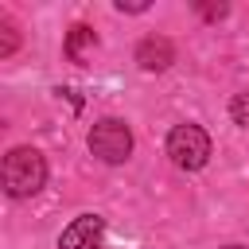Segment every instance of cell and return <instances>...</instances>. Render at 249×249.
Returning a JSON list of instances; mask_svg holds the SVG:
<instances>
[{
    "label": "cell",
    "instance_id": "7a4b0ae2",
    "mask_svg": "<svg viewBox=\"0 0 249 249\" xmlns=\"http://www.w3.org/2000/svg\"><path fill=\"white\" fill-rule=\"evenodd\" d=\"M167 156H171L175 167L198 171L210 160V136H206V128H198V124H175L171 136H167Z\"/></svg>",
    "mask_w": 249,
    "mask_h": 249
},
{
    "label": "cell",
    "instance_id": "52a82bcc",
    "mask_svg": "<svg viewBox=\"0 0 249 249\" xmlns=\"http://www.w3.org/2000/svg\"><path fill=\"white\" fill-rule=\"evenodd\" d=\"M230 117H233L241 128H249V89H245V93H233V101H230Z\"/></svg>",
    "mask_w": 249,
    "mask_h": 249
},
{
    "label": "cell",
    "instance_id": "ba28073f",
    "mask_svg": "<svg viewBox=\"0 0 249 249\" xmlns=\"http://www.w3.org/2000/svg\"><path fill=\"white\" fill-rule=\"evenodd\" d=\"M117 12H148V4L144 0H132V4L128 0H117Z\"/></svg>",
    "mask_w": 249,
    "mask_h": 249
},
{
    "label": "cell",
    "instance_id": "3957f363",
    "mask_svg": "<svg viewBox=\"0 0 249 249\" xmlns=\"http://www.w3.org/2000/svg\"><path fill=\"white\" fill-rule=\"evenodd\" d=\"M89 152L101 160V163H124L128 152H132V132L124 121L117 117H105L89 128Z\"/></svg>",
    "mask_w": 249,
    "mask_h": 249
},
{
    "label": "cell",
    "instance_id": "8992f818",
    "mask_svg": "<svg viewBox=\"0 0 249 249\" xmlns=\"http://www.w3.org/2000/svg\"><path fill=\"white\" fill-rule=\"evenodd\" d=\"M93 43H97V35H93L86 23H74V27H70V35H66V54H70L74 62H82V58H86V51H89Z\"/></svg>",
    "mask_w": 249,
    "mask_h": 249
},
{
    "label": "cell",
    "instance_id": "9c48e42d",
    "mask_svg": "<svg viewBox=\"0 0 249 249\" xmlns=\"http://www.w3.org/2000/svg\"><path fill=\"white\" fill-rule=\"evenodd\" d=\"M226 249H241V245H226Z\"/></svg>",
    "mask_w": 249,
    "mask_h": 249
},
{
    "label": "cell",
    "instance_id": "30bf717a",
    "mask_svg": "<svg viewBox=\"0 0 249 249\" xmlns=\"http://www.w3.org/2000/svg\"><path fill=\"white\" fill-rule=\"evenodd\" d=\"M97 249H101V245H97Z\"/></svg>",
    "mask_w": 249,
    "mask_h": 249
},
{
    "label": "cell",
    "instance_id": "277c9868",
    "mask_svg": "<svg viewBox=\"0 0 249 249\" xmlns=\"http://www.w3.org/2000/svg\"><path fill=\"white\" fill-rule=\"evenodd\" d=\"M101 230H105V222H101L97 214H82V218H74V222L62 230L58 249H97Z\"/></svg>",
    "mask_w": 249,
    "mask_h": 249
},
{
    "label": "cell",
    "instance_id": "6da1fadb",
    "mask_svg": "<svg viewBox=\"0 0 249 249\" xmlns=\"http://www.w3.org/2000/svg\"><path fill=\"white\" fill-rule=\"evenodd\" d=\"M0 175H4V191H8L12 198H31V195H39L43 183H47V160H43V152H35V148H12V152L4 156Z\"/></svg>",
    "mask_w": 249,
    "mask_h": 249
},
{
    "label": "cell",
    "instance_id": "5b68a950",
    "mask_svg": "<svg viewBox=\"0 0 249 249\" xmlns=\"http://www.w3.org/2000/svg\"><path fill=\"white\" fill-rule=\"evenodd\" d=\"M136 62H140V70H152V74L167 70V66L175 62V47H171V39H163V35H148V39H140V47H136Z\"/></svg>",
    "mask_w": 249,
    "mask_h": 249
}]
</instances>
